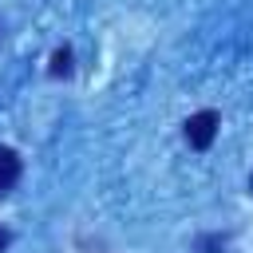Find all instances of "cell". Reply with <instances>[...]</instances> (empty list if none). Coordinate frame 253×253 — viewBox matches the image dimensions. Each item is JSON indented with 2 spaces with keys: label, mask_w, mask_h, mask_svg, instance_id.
Masks as SVG:
<instances>
[{
  "label": "cell",
  "mask_w": 253,
  "mask_h": 253,
  "mask_svg": "<svg viewBox=\"0 0 253 253\" xmlns=\"http://www.w3.org/2000/svg\"><path fill=\"white\" fill-rule=\"evenodd\" d=\"M249 190H253V178H249Z\"/></svg>",
  "instance_id": "obj_6"
},
{
  "label": "cell",
  "mask_w": 253,
  "mask_h": 253,
  "mask_svg": "<svg viewBox=\"0 0 253 253\" xmlns=\"http://www.w3.org/2000/svg\"><path fill=\"white\" fill-rule=\"evenodd\" d=\"M198 253H225V237H221V233H206V237H198Z\"/></svg>",
  "instance_id": "obj_4"
},
{
  "label": "cell",
  "mask_w": 253,
  "mask_h": 253,
  "mask_svg": "<svg viewBox=\"0 0 253 253\" xmlns=\"http://www.w3.org/2000/svg\"><path fill=\"white\" fill-rule=\"evenodd\" d=\"M20 170H24L20 154H16L12 146H0V194H8V190L20 182Z\"/></svg>",
  "instance_id": "obj_2"
},
{
  "label": "cell",
  "mask_w": 253,
  "mask_h": 253,
  "mask_svg": "<svg viewBox=\"0 0 253 253\" xmlns=\"http://www.w3.org/2000/svg\"><path fill=\"white\" fill-rule=\"evenodd\" d=\"M217 111H198V115H190L186 119V142L194 146V150H206L210 142H213V134H217Z\"/></svg>",
  "instance_id": "obj_1"
},
{
  "label": "cell",
  "mask_w": 253,
  "mask_h": 253,
  "mask_svg": "<svg viewBox=\"0 0 253 253\" xmlns=\"http://www.w3.org/2000/svg\"><path fill=\"white\" fill-rule=\"evenodd\" d=\"M51 75H55V79H67V75H71V47H55V55H51Z\"/></svg>",
  "instance_id": "obj_3"
},
{
  "label": "cell",
  "mask_w": 253,
  "mask_h": 253,
  "mask_svg": "<svg viewBox=\"0 0 253 253\" xmlns=\"http://www.w3.org/2000/svg\"><path fill=\"white\" fill-rule=\"evenodd\" d=\"M8 241H12V237H8V229H0V253L8 249Z\"/></svg>",
  "instance_id": "obj_5"
}]
</instances>
